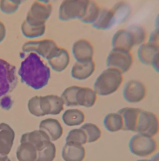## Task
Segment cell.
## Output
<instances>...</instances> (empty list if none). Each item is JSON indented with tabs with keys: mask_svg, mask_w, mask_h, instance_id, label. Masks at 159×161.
<instances>
[{
	"mask_svg": "<svg viewBox=\"0 0 159 161\" xmlns=\"http://www.w3.org/2000/svg\"><path fill=\"white\" fill-rule=\"evenodd\" d=\"M18 74L22 82L37 90L48 84L50 70L38 55L31 52L21 63Z\"/></svg>",
	"mask_w": 159,
	"mask_h": 161,
	"instance_id": "cell-1",
	"label": "cell"
},
{
	"mask_svg": "<svg viewBox=\"0 0 159 161\" xmlns=\"http://www.w3.org/2000/svg\"><path fill=\"white\" fill-rule=\"evenodd\" d=\"M97 96L94 90L90 87L72 86L67 87L60 97L66 106L91 108L96 104Z\"/></svg>",
	"mask_w": 159,
	"mask_h": 161,
	"instance_id": "cell-2",
	"label": "cell"
},
{
	"mask_svg": "<svg viewBox=\"0 0 159 161\" xmlns=\"http://www.w3.org/2000/svg\"><path fill=\"white\" fill-rule=\"evenodd\" d=\"M123 80L122 72L116 69L107 67L96 78L93 89L97 95L107 96L116 92L122 85Z\"/></svg>",
	"mask_w": 159,
	"mask_h": 161,
	"instance_id": "cell-3",
	"label": "cell"
},
{
	"mask_svg": "<svg viewBox=\"0 0 159 161\" xmlns=\"http://www.w3.org/2000/svg\"><path fill=\"white\" fill-rule=\"evenodd\" d=\"M130 152L140 157H146L153 155L157 150V143L153 138L137 133L129 141Z\"/></svg>",
	"mask_w": 159,
	"mask_h": 161,
	"instance_id": "cell-4",
	"label": "cell"
},
{
	"mask_svg": "<svg viewBox=\"0 0 159 161\" xmlns=\"http://www.w3.org/2000/svg\"><path fill=\"white\" fill-rule=\"evenodd\" d=\"M90 0H63L58 9V18L62 21L80 19Z\"/></svg>",
	"mask_w": 159,
	"mask_h": 161,
	"instance_id": "cell-5",
	"label": "cell"
},
{
	"mask_svg": "<svg viewBox=\"0 0 159 161\" xmlns=\"http://www.w3.org/2000/svg\"><path fill=\"white\" fill-rule=\"evenodd\" d=\"M18 82L16 67L0 58V98L11 92Z\"/></svg>",
	"mask_w": 159,
	"mask_h": 161,
	"instance_id": "cell-6",
	"label": "cell"
},
{
	"mask_svg": "<svg viewBox=\"0 0 159 161\" xmlns=\"http://www.w3.org/2000/svg\"><path fill=\"white\" fill-rule=\"evenodd\" d=\"M136 132L153 137L159 132V119L153 113L143 110L140 113Z\"/></svg>",
	"mask_w": 159,
	"mask_h": 161,
	"instance_id": "cell-7",
	"label": "cell"
},
{
	"mask_svg": "<svg viewBox=\"0 0 159 161\" xmlns=\"http://www.w3.org/2000/svg\"><path fill=\"white\" fill-rule=\"evenodd\" d=\"M52 12V6L50 3L45 4L38 1L33 2L26 17L25 21L32 26L45 25Z\"/></svg>",
	"mask_w": 159,
	"mask_h": 161,
	"instance_id": "cell-8",
	"label": "cell"
},
{
	"mask_svg": "<svg viewBox=\"0 0 159 161\" xmlns=\"http://www.w3.org/2000/svg\"><path fill=\"white\" fill-rule=\"evenodd\" d=\"M133 63V57L130 52L112 49L108 54L106 59L107 67L114 68L123 74L131 69Z\"/></svg>",
	"mask_w": 159,
	"mask_h": 161,
	"instance_id": "cell-9",
	"label": "cell"
},
{
	"mask_svg": "<svg viewBox=\"0 0 159 161\" xmlns=\"http://www.w3.org/2000/svg\"><path fill=\"white\" fill-rule=\"evenodd\" d=\"M58 47L53 40L44 39L38 41H29L25 43L22 47V50L25 53L34 52L47 60Z\"/></svg>",
	"mask_w": 159,
	"mask_h": 161,
	"instance_id": "cell-10",
	"label": "cell"
},
{
	"mask_svg": "<svg viewBox=\"0 0 159 161\" xmlns=\"http://www.w3.org/2000/svg\"><path fill=\"white\" fill-rule=\"evenodd\" d=\"M146 95L145 85L138 80H128L123 90V96L126 101L129 103H138L143 101Z\"/></svg>",
	"mask_w": 159,
	"mask_h": 161,
	"instance_id": "cell-11",
	"label": "cell"
},
{
	"mask_svg": "<svg viewBox=\"0 0 159 161\" xmlns=\"http://www.w3.org/2000/svg\"><path fill=\"white\" fill-rule=\"evenodd\" d=\"M39 105L42 116L45 115H57L63 109L64 103L60 96L50 94L39 96Z\"/></svg>",
	"mask_w": 159,
	"mask_h": 161,
	"instance_id": "cell-12",
	"label": "cell"
},
{
	"mask_svg": "<svg viewBox=\"0 0 159 161\" xmlns=\"http://www.w3.org/2000/svg\"><path fill=\"white\" fill-rule=\"evenodd\" d=\"M72 52L77 61L93 60L94 48L92 44L87 40L81 38L75 41L72 45Z\"/></svg>",
	"mask_w": 159,
	"mask_h": 161,
	"instance_id": "cell-13",
	"label": "cell"
},
{
	"mask_svg": "<svg viewBox=\"0 0 159 161\" xmlns=\"http://www.w3.org/2000/svg\"><path fill=\"white\" fill-rule=\"evenodd\" d=\"M96 70V63L93 60L87 61H77L71 69V76L79 80L89 78Z\"/></svg>",
	"mask_w": 159,
	"mask_h": 161,
	"instance_id": "cell-14",
	"label": "cell"
},
{
	"mask_svg": "<svg viewBox=\"0 0 159 161\" xmlns=\"http://www.w3.org/2000/svg\"><path fill=\"white\" fill-rule=\"evenodd\" d=\"M111 44L112 49L130 52L134 46L131 33L127 29H120L114 34Z\"/></svg>",
	"mask_w": 159,
	"mask_h": 161,
	"instance_id": "cell-15",
	"label": "cell"
},
{
	"mask_svg": "<svg viewBox=\"0 0 159 161\" xmlns=\"http://www.w3.org/2000/svg\"><path fill=\"white\" fill-rule=\"evenodd\" d=\"M47 60L53 70L60 72L63 71L68 67L70 58L67 50L64 48L58 47Z\"/></svg>",
	"mask_w": 159,
	"mask_h": 161,
	"instance_id": "cell-16",
	"label": "cell"
},
{
	"mask_svg": "<svg viewBox=\"0 0 159 161\" xmlns=\"http://www.w3.org/2000/svg\"><path fill=\"white\" fill-rule=\"evenodd\" d=\"M85 155V149L82 145L65 142L62 148V157L64 161H84Z\"/></svg>",
	"mask_w": 159,
	"mask_h": 161,
	"instance_id": "cell-17",
	"label": "cell"
},
{
	"mask_svg": "<svg viewBox=\"0 0 159 161\" xmlns=\"http://www.w3.org/2000/svg\"><path fill=\"white\" fill-rule=\"evenodd\" d=\"M141 111L140 108L132 107L123 108L118 111L123 118L124 130L136 132L138 116Z\"/></svg>",
	"mask_w": 159,
	"mask_h": 161,
	"instance_id": "cell-18",
	"label": "cell"
},
{
	"mask_svg": "<svg viewBox=\"0 0 159 161\" xmlns=\"http://www.w3.org/2000/svg\"><path fill=\"white\" fill-rule=\"evenodd\" d=\"M15 133L11 126L4 123H0V154L8 155L12 148Z\"/></svg>",
	"mask_w": 159,
	"mask_h": 161,
	"instance_id": "cell-19",
	"label": "cell"
},
{
	"mask_svg": "<svg viewBox=\"0 0 159 161\" xmlns=\"http://www.w3.org/2000/svg\"><path fill=\"white\" fill-rule=\"evenodd\" d=\"M39 129L44 131L51 142L58 140L63 135V127L60 122L53 118H47L40 123Z\"/></svg>",
	"mask_w": 159,
	"mask_h": 161,
	"instance_id": "cell-20",
	"label": "cell"
},
{
	"mask_svg": "<svg viewBox=\"0 0 159 161\" xmlns=\"http://www.w3.org/2000/svg\"><path fill=\"white\" fill-rule=\"evenodd\" d=\"M51 142L48 135L41 130H34L22 135L20 143L29 142L36 149V151L41 149L48 142Z\"/></svg>",
	"mask_w": 159,
	"mask_h": 161,
	"instance_id": "cell-21",
	"label": "cell"
},
{
	"mask_svg": "<svg viewBox=\"0 0 159 161\" xmlns=\"http://www.w3.org/2000/svg\"><path fill=\"white\" fill-rule=\"evenodd\" d=\"M116 23L114 13L112 9H102L99 14L92 24V26L97 30H108Z\"/></svg>",
	"mask_w": 159,
	"mask_h": 161,
	"instance_id": "cell-22",
	"label": "cell"
},
{
	"mask_svg": "<svg viewBox=\"0 0 159 161\" xmlns=\"http://www.w3.org/2000/svg\"><path fill=\"white\" fill-rule=\"evenodd\" d=\"M159 52V48L150 42L140 45L137 55L139 60L145 65H151L156 55Z\"/></svg>",
	"mask_w": 159,
	"mask_h": 161,
	"instance_id": "cell-23",
	"label": "cell"
},
{
	"mask_svg": "<svg viewBox=\"0 0 159 161\" xmlns=\"http://www.w3.org/2000/svg\"><path fill=\"white\" fill-rule=\"evenodd\" d=\"M63 123L68 126H79L85 121V114L78 109H69L65 111L62 116Z\"/></svg>",
	"mask_w": 159,
	"mask_h": 161,
	"instance_id": "cell-24",
	"label": "cell"
},
{
	"mask_svg": "<svg viewBox=\"0 0 159 161\" xmlns=\"http://www.w3.org/2000/svg\"><path fill=\"white\" fill-rule=\"evenodd\" d=\"M103 125L109 132L115 133L123 130L124 123L122 116L117 113H110L103 119Z\"/></svg>",
	"mask_w": 159,
	"mask_h": 161,
	"instance_id": "cell-25",
	"label": "cell"
},
{
	"mask_svg": "<svg viewBox=\"0 0 159 161\" xmlns=\"http://www.w3.org/2000/svg\"><path fill=\"white\" fill-rule=\"evenodd\" d=\"M16 155L18 161H35L37 156L36 148L29 142L20 143Z\"/></svg>",
	"mask_w": 159,
	"mask_h": 161,
	"instance_id": "cell-26",
	"label": "cell"
},
{
	"mask_svg": "<svg viewBox=\"0 0 159 161\" xmlns=\"http://www.w3.org/2000/svg\"><path fill=\"white\" fill-rule=\"evenodd\" d=\"M45 25L41 26H32L29 25L25 20L23 22L21 30L23 35L28 38H35L42 36L45 31Z\"/></svg>",
	"mask_w": 159,
	"mask_h": 161,
	"instance_id": "cell-27",
	"label": "cell"
},
{
	"mask_svg": "<svg viewBox=\"0 0 159 161\" xmlns=\"http://www.w3.org/2000/svg\"><path fill=\"white\" fill-rule=\"evenodd\" d=\"M101 9L99 5L95 1L90 0L84 14L80 20L84 23L93 24L97 19Z\"/></svg>",
	"mask_w": 159,
	"mask_h": 161,
	"instance_id": "cell-28",
	"label": "cell"
},
{
	"mask_svg": "<svg viewBox=\"0 0 159 161\" xmlns=\"http://www.w3.org/2000/svg\"><path fill=\"white\" fill-rule=\"evenodd\" d=\"M111 9L114 13L116 23L124 22L131 14V8L129 5L125 2L116 3Z\"/></svg>",
	"mask_w": 159,
	"mask_h": 161,
	"instance_id": "cell-29",
	"label": "cell"
},
{
	"mask_svg": "<svg viewBox=\"0 0 159 161\" xmlns=\"http://www.w3.org/2000/svg\"><path fill=\"white\" fill-rule=\"evenodd\" d=\"M87 136V143H91L97 142L102 135L101 129L96 124L92 123H86L80 126Z\"/></svg>",
	"mask_w": 159,
	"mask_h": 161,
	"instance_id": "cell-30",
	"label": "cell"
},
{
	"mask_svg": "<svg viewBox=\"0 0 159 161\" xmlns=\"http://www.w3.org/2000/svg\"><path fill=\"white\" fill-rule=\"evenodd\" d=\"M56 151L55 144L50 142L41 149L37 151L35 161H53L56 157Z\"/></svg>",
	"mask_w": 159,
	"mask_h": 161,
	"instance_id": "cell-31",
	"label": "cell"
},
{
	"mask_svg": "<svg viewBox=\"0 0 159 161\" xmlns=\"http://www.w3.org/2000/svg\"><path fill=\"white\" fill-rule=\"evenodd\" d=\"M127 30L132 35L134 46L145 43L146 39V32L143 26L139 25H131L128 27Z\"/></svg>",
	"mask_w": 159,
	"mask_h": 161,
	"instance_id": "cell-32",
	"label": "cell"
},
{
	"mask_svg": "<svg viewBox=\"0 0 159 161\" xmlns=\"http://www.w3.org/2000/svg\"><path fill=\"white\" fill-rule=\"evenodd\" d=\"M65 142L75 143L84 145L87 143V136L82 129L74 128L71 130L67 134Z\"/></svg>",
	"mask_w": 159,
	"mask_h": 161,
	"instance_id": "cell-33",
	"label": "cell"
},
{
	"mask_svg": "<svg viewBox=\"0 0 159 161\" xmlns=\"http://www.w3.org/2000/svg\"><path fill=\"white\" fill-rule=\"evenodd\" d=\"M28 109L29 112L33 116H35L37 117L42 116V114L40 109L38 96H34L28 101Z\"/></svg>",
	"mask_w": 159,
	"mask_h": 161,
	"instance_id": "cell-34",
	"label": "cell"
},
{
	"mask_svg": "<svg viewBox=\"0 0 159 161\" xmlns=\"http://www.w3.org/2000/svg\"><path fill=\"white\" fill-rule=\"evenodd\" d=\"M19 5L11 2L10 0H0V9L5 14H13L18 9Z\"/></svg>",
	"mask_w": 159,
	"mask_h": 161,
	"instance_id": "cell-35",
	"label": "cell"
},
{
	"mask_svg": "<svg viewBox=\"0 0 159 161\" xmlns=\"http://www.w3.org/2000/svg\"><path fill=\"white\" fill-rule=\"evenodd\" d=\"M159 48V28H156L150 35L149 42Z\"/></svg>",
	"mask_w": 159,
	"mask_h": 161,
	"instance_id": "cell-36",
	"label": "cell"
},
{
	"mask_svg": "<svg viewBox=\"0 0 159 161\" xmlns=\"http://www.w3.org/2000/svg\"><path fill=\"white\" fill-rule=\"evenodd\" d=\"M6 101H5L4 97H3L0 102V105L3 109H9L11 107V105H12L11 100L9 97H6Z\"/></svg>",
	"mask_w": 159,
	"mask_h": 161,
	"instance_id": "cell-37",
	"label": "cell"
},
{
	"mask_svg": "<svg viewBox=\"0 0 159 161\" xmlns=\"http://www.w3.org/2000/svg\"><path fill=\"white\" fill-rule=\"evenodd\" d=\"M6 27L0 21V43L4 39L6 36Z\"/></svg>",
	"mask_w": 159,
	"mask_h": 161,
	"instance_id": "cell-38",
	"label": "cell"
},
{
	"mask_svg": "<svg viewBox=\"0 0 159 161\" xmlns=\"http://www.w3.org/2000/svg\"><path fill=\"white\" fill-rule=\"evenodd\" d=\"M151 65L155 71L159 73V52L156 55L153 63L151 64Z\"/></svg>",
	"mask_w": 159,
	"mask_h": 161,
	"instance_id": "cell-39",
	"label": "cell"
},
{
	"mask_svg": "<svg viewBox=\"0 0 159 161\" xmlns=\"http://www.w3.org/2000/svg\"><path fill=\"white\" fill-rule=\"evenodd\" d=\"M150 161H159V152L154 154L150 159Z\"/></svg>",
	"mask_w": 159,
	"mask_h": 161,
	"instance_id": "cell-40",
	"label": "cell"
},
{
	"mask_svg": "<svg viewBox=\"0 0 159 161\" xmlns=\"http://www.w3.org/2000/svg\"><path fill=\"white\" fill-rule=\"evenodd\" d=\"M0 161H11L7 155H3L0 154Z\"/></svg>",
	"mask_w": 159,
	"mask_h": 161,
	"instance_id": "cell-41",
	"label": "cell"
},
{
	"mask_svg": "<svg viewBox=\"0 0 159 161\" xmlns=\"http://www.w3.org/2000/svg\"><path fill=\"white\" fill-rule=\"evenodd\" d=\"M11 2H13V3L16 4H18V5H20L21 3H24L25 1L26 0H10Z\"/></svg>",
	"mask_w": 159,
	"mask_h": 161,
	"instance_id": "cell-42",
	"label": "cell"
},
{
	"mask_svg": "<svg viewBox=\"0 0 159 161\" xmlns=\"http://www.w3.org/2000/svg\"><path fill=\"white\" fill-rule=\"evenodd\" d=\"M155 25L156 28H159V13L158 14V15L156 16V17L155 18Z\"/></svg>",
	"mask_w": 159,
	"mask_h": 161,
	"instance_id": "cell-43",
	"label": "cell"
},
{
	"mask_svg": "<svg viewBox=\"0 0 159 161\" xmlns=\"http://www.w3.org/2000/svg\"><path fill=\"white\" fill-rule=\"evenodd\" d=\"M38 1H40L41 3H45V4H48L51 2H53L56 0H37Z\"/></svg>",
	"mask_w": 159,
	"mask_h": 161,
	"instance_id": "cell-44",
	"label": "cell"
},
{
	"mask_svg": "<svg viewBox=\"0 0 159 161\" xmlns=\"http://www.w3.org/2000/svg\"><path fill=\"white\" fill-rule=\"evenodd\" d=\"M136 161H150V160H148V159H139Z\"/></svg>",
	"mask_w": 159,
	"mask_h": 161,
	"instance_id": "cell-45",
	"label": "cell"
}]
</instances>
